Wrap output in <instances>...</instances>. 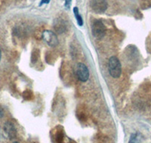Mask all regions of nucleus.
<instances>
[{
    "label": "nucleus",
    "mask_w": 151,
    "mask_h": 143,
    "mask_svg": "<svg viewBox=\"0 0 151 143\" xmlns=\"http://www.w3.org/2000/svg\"><path fill=\"white\" fill-rule=\"evenodd\" d=\"M73 12H74V14H75L76 19V21H77L78 24H79V26H83V17H82V16L79 14V9H78L77 7H75L73 9Z\"/></svg>",
    "instance_id": "7"
},
{
    "label": "nucleus",
    "mask_w": 151,
    "mask_h": 143,
    "mask_svg": "<svg viewBox=\"0 0 151 143\" xmlns=\"http://www.w3.org/2000/svg\"><path fill=\"white\" fill-rule=\"evenodd\" d=\"M109 72L110 75L114 79H118L122 73V66L119 59L116 56L110 58L108 63Z\"/></svg>",
    "instance_id": "1"
},
{
    "label": "nucleus",
    "mask_w": 151,
    "mask_h": 143,
    "mask_svg": "<svg viewBox=\"0 0 151 143\" xmlns=\"http://www.w3.org/2000/svg\"><path fill=\"white\" fill-rule=\"evenodd\" d=\"M138 142V134H132L129 143H136Z\"/></svg>",
    "instance_id": "8"
},
{
    "label": "nucleus",
    "mask_w": 151,
    "mask_h": 143,
    "mask_svg": "<svg viewBox=\"0 0 151 143\" xmlns=\"http://www.w3.org/2000/svg\"><path fill=\"white\" fill-rule=\"evenodd\" d=\"M5 133H7L8 136H9V139H13L16 136V129L14 128V125L12 124V123L7 122L5 124Z\"/></svg>",
    "instance_id": "6"
},
{
    "label": "nucleus",
    "mask_w": 151,
    "mask_h": 143,
    "mask_svg": "<svg viewBox=\"0 0 151 143\" xmlns=\"http://www.w3.org/2000/svg\"><path fill=\"white\" fill-rule=\"evenodd\" d=\"M4 115V112H3V109L2 108L0 107V118H2Z\"/></svg>",
    "instance_id": "11"
},
{
    "label": "nucleus",
    "mask_w": 151,
    "mask_h": 143,
    "mask_svg": "<svg viewBox=\"0 0 151 143\" xmlns=\"http://www.w3.org/2000/svg\"><path fill=\"white\" fill-rule=\"evenodd\" d=\"M14 143H18V142H14Z\"/></svg>",
    "instance_id": "13"
},
{
    "label": "nucleus",
    "mask_w": 151,
    "mask_h": 143,
    "mask_svg": "<svg viewBox=\"0 0 151 143\" xmlns=\"http://www.w3.org/2000/svg\"><path fill=\"white\" fill-rule=\"evenodd\" d=\"M91 32L96 39H101L105 36L106 27L101 21H95L91 25Z\"/></svg>",
    "instance_id": "2"
},
{
    "label": "nucleus",
    "mask_w": 151,
    "mask_h": 143,
    "mask_svg": "<svg viewBox=\"0 0 151 143\" xmlns=\"http://www.w3.org/2000/svg\"><path fill=\"white\" fill-rule=\"evenodd\" d=\"M1 57H2V54H1V50H0V60H1Z\"/></svg>",
    "instance_id": "12"
},
{
    "label": "nucleus",
    "mask_w": 151,
    "mask_h": 143,
    "mask_svg": "<svg viewBox=\"0 0 151 143\" xmlns=\"http://www.w3.org/2000/svg\"><path fill=\"white\" fill-rule=\"evenodd\" d=\"M76 75L79 81L83 82H87L89 78V72L86 65L82 63L77 64L76 66Z\"/></svg>",
    "instance_id": "3"
},
{
    "label": "nucleus",
    "mask_w": 151,
    "mask_h": 143,
    "mask_svg": "<svg viewBox=\"0 0 151 143\" xmlns=\"http://www.w3.org/2000/svg\"><path fill=\"white\" fill-rule=\"evenodd\" d=\"M71 3V0H65V6L68 9Z\"/></svg>",
    "instance_id": "9"
},
{
    "label": "nucleus",
    "mask_w": 151,
    "mask_h": 143,
    "mask_svg": "<svg viewBox=\"0 0 151 143\" xmlns=\"http://www.w3.org/2000/svg\"><path fill=\"white\" fill-rule=\"evenodd\" d=\"M50 0H42V2L40 3V5L41 6L42 5H43V4H48L49 3Z\"/></svg>",
    "instance_id": "10"
},
{
    "label": "nucleus",
    "mask_w": 151,
    "mask_h": 143,
    "mask_svg": "<svg viewBox=\"0 0 151 143\" xmlns=\"http://www.w3.org/2000/svg\"><path fill=\"white\" fill-rule=\"evenodd\" d=\"M90 5L92 10L98 14L104 13L107 9V2L106 0H91Z\"/></svg>",
    "instance_id": "4"
},
{
    "label": "nucleus",
    "mask_w": 151,
    "mask_h": 143,
    "mask_svg": "<svg viewBox=\"0 0 151 143\" xmlns=\"http://www.w3.org/2000/svg\"><path fill=\"white\" fill-rule=\"evenodd\" d=\"M43 39L51 47H55L58 44V39L56 35L52 31H45L42 35Z\"/></svg>",
    "instance_id": "5"
}]
</instances>
